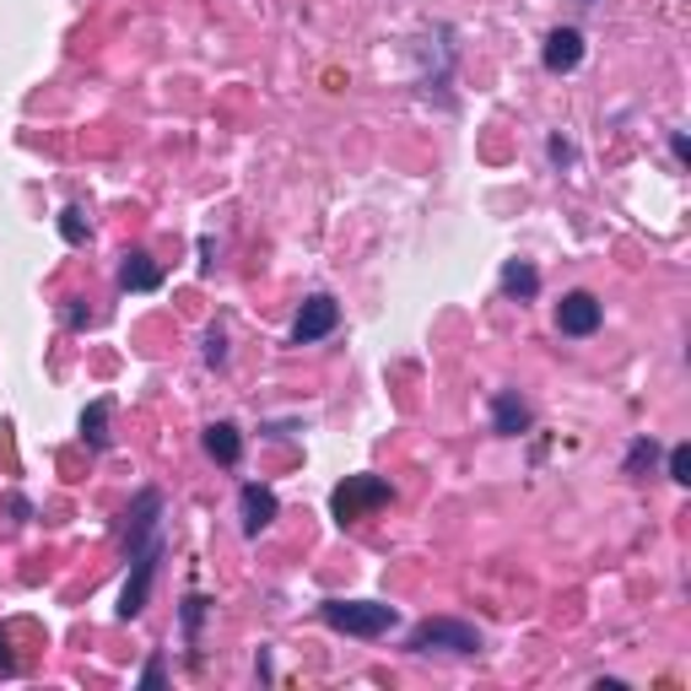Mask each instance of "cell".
Here are the masks:
<instances>
[{"mask_svg": "<svg viewBox=\"0 0 691 691\" xmlns=\"http://www.w3.org/2000/svg\"><path fill=\"white\" fill-rule=\"evenodd\" d=\"M108 416H114L108 400H93V405L82 411V438H87L93 448H108Z\"/></svg>", "mask_w": 691, "mask_h": 691, "instance_id": "5bb4252c", "label": "cell"}, {"mask_svg": "<svg viewBox=\"0 0 691 691\" xmlns=\"http://www.w3.org/2000/svg\"><path fill=\"white\" fill-rule=\"evenodd\" d=\"M157 562H162V541L141 545V551L130 556V578H125V594H119V616H125V621H136V616L147 610L151 578H157Z\"/></svg>", "mask_w": 691, "mask_h": 691, "instance_id": "277c9868", "label": "cell"}, {"mask_svg": "<svg viewBox=\"0 0 691 691\" xmlns=\"http://www.w3.org/2000/svg\"><path fill=\"white\" fill-rule=\"evenodd\" d=\"M205 454H211L216 465H238V454H244L238 427H233V422H211V427H205Z\"/></svg>", "mask_w": 691, "mask_h": 691, "instance_id": "7c38bea8", "label": "cell"}, {"mask_svg": "<svg viewBox=\"0 0 691 691\" xmlns=\"http://www.w3.org/2000/svg\"><path fill=\"white\" fill-rule=\"evenodd\" d=\"M200 621H205V599H200V594H190V599H184V632H190V638L200 632Z\"/></svg>", "mask_w": 691, "mask_h": 691, "instance_id": "ac0fdd59", "label": "cell"}, {"mask_svg": "<svg viewBox=\"0 0 691 691\" xmlns=\"http://www.w3.org/2000/svg\"><path fill=\"white\" fill-rule=\"evenodd\" d=\"M87 233H93L87 211H82V205H71V211L60 216V238H65V244H87Z\"/></svg>", "mask_w": 691, "mask_h": 691, "instance_id": "9a60e30c", "label": "cell"}, {"mask_svg": "<svg viewBox=\"0 0 691 691\" xmlns=\"http://www.w3.org/2000/svg\"><path fill=\"white\" fill-rule=\"evenodd\" d=\"M336 319H341V308H336V297L313 293V297H308V302H302V313H297V325H293V341H297V346H313V341H325V336L336 330Z\"/></svg>", "mask_w": 691, "mask_h": 691, "instance_id": "8992f818", "label": "cell"}, {"mask_svg": "<svg viewBox=\"0 0 691 691\" xmlns=\"http://www.w3.org/2000/svg\"><path fill=\"white\" fill-rule=\"evenodd\" d=\"M157 519H162V492L157 487H141L136 502H130V530H125V551L136 556L141 545L157 541Z\"/></svg>", "mask_w": 691, "mask_h": 691, "instance_id": "5b68a950", "label": "cell"}, {"mask_svg": "<svg viewBox=\"0 0 691 691\" xmlns=\"http://www.w3.org/2000/svg\"><path fill=\"white\" fill-rule=\"evenodd\" d=\"M319 616H325V627H336L346 638H384L400 621V610L384 599H325Z\"/></svg>", "mask_w": 691, "mask_h": 691, "instance_id": "6da1fadb", "label": "cell"}, {"mask_svg": "<svg viewBox=\"0 0 691 691\" xmlns=\"http://www.w3.org/2000/svg\"><path fill=\"white\" fill-rule=\"evenodd\" d=\"M238 508H244V535L270 530V524H276V513H281V502H276V492H270V487H244Z\"/></svg>", "mask_w": 691, "mask_h": 691, "instance_id": "9c48e42d", "label": "cell"}, {"mask_svg": "<svg viewBox=\"0 0 691 691\" xmlns=\"http://www.w3.org/2000/svg\"><path fill=\"white\" fill-rule=\"evenodd\" d=\"M119 287H125V293H157V287H162V270H157V259H151L147 248H130V254H125Z\"/></svg>", "mask_w": 691, "mask_h": 691, "instance_id": "30bf717a", "label": "cell"}, {"mask_svg": "<svg viewBox=\"0 0 691 691\" xmlns=\"http://www.w3.org/2000/svg\"><path fill=\"white\" fill-rule=\"evenodd\" d=\"M390 481H379V476H346L341 487L330 492V513L341 519V524H357L362 513H373V508H384L390 502Z\"/></svg>", "mask_w": 691, "mask_h": 691, "instance_id": "7a4b0ae2", "label": "cell"}, {"mask_svg": "<svg viewBox=\"0 0 691 691\" xmlns=\"http://www.w3.org/2000/svg\"><path fill=\"white\" fill-rule=\"evenodd\" d=\"M551 162H556V168H567V162H573V147H567V141H562V136H551Z\"/></svg>", "mask_w": 691, "mask_h": 691, "instance_id": "ffe728a7", "label": "cell"}, {"mask_svg": "<svg viewBox=\"0 0 691 691\" xmlns=\"http://www.w3.org/2000/svg\"><path fill=\"white\" fill-rule=\"evenodd\" d=\"M541 60H545V71H551V76L578 71V60H584V33H578V28H556V33L545 39Z\"/></svg>", "mask_w": 691, "mask_h": 691, "instance_id": "ba28073f", "label": "cell"}, {"mask_svg": "<svg viewBox=\"0 0 691 691\" xmlns=\"http://www.w3.org/2000/svg\"><path fill=\"white\" fill-rule=\"evenodd\" d=\"M599 297L594 293H567L562 302H556V330L562 336H594L599 330Z\"/></svg>", "mask_w": 691, "mask_h": 691, "instance_id": "52a82bcc", "label": "cell"}, {"mask_svg": "<svg viewBox=\"0 0 691 691\" xmlns=\"http://www.w3.org/2000/svg\"><path fill=\"white\" fill-rule=\"evenodd\" d=\"M141 687H162V659H151L147 670H141Z\"/></svg>", "mask_w": 691, "mask_h": 691, "instance_id": "44dd1931", "label": "cell"}, {"mask_svg": "<svg viewBox=\"0 0 691 691\" xmlns=\"http://www.w3.org/2000/svg\"><path fill=\"white\" fill-rule=\"evenodd\" d=\"M502 293L519 297V302H530V297L541 293V270L524 265V259H508V265H502Z\"/></svg>", "mask_w": 691, "mask_h": 691, "instance_id": "4fadbf2b", "label": "cell"}, {"mask_svg": "<svg viewBox=\"0 0 691 691\" xmlns=\"http://www.w3.org/2000/svg\"><path fill=\"white\" fill-rule=\"evenodd\" d=\"M205 362H211V368H222V362H227V336H222V330H211V336H205Z\"/></svg>", "mask_w": 691, "mask_h": 691, "instance_id": "d6986e66", "label": "cell"}, {"mask_svg": "<svg viewBox=\"0 0 691 691\" xmlns=\"http://www.w3.org/2000/svg\"><path fill=\"white\" fill-rule=\"evenodd\" d=\"M642 465H653V438H638L632 454H627V476H638Z\"/></svg>", "mask_w": 691, "mask_h": 691, "instance_id": "e0dca14e", "label": "cell"}, {"mask_svg": "<svg viewBox=\"0 0 691 691\" xmlns=\"http://www.w3.org/2000/svg\"><path fill=\"white\" fill-rule=\"evenodd\" d=\"M411 648L416 653H476L481 648V632L470 621H454V616H427L416 632H411Z\"/></svg>", "mask_w": 691, "mask_h": 691, "instance_id": "3957f363", "label": "cell"}, {"mask_svg": "<svg viewBox=\"0 0 691 691\" xmlns=\"http://www.w3.org/2000/svg\"><path fill=\"white\" fill-rule=\"evenodd\" d=\"M670 481H681V487L691 481V444H676V448H670Z\"/></svg>", "mask_w": 691, "mask_h": 691, "instance_id": "2e32d148", "label": "cell"}, {"mask_svg": "<svg viewBox=\"0 0 691 691\" xmlns=\"http://www.w3.org/2000/svg\"><path fill=\"white\" fill-rule=\"evenodd\" d=\"M17 670V659H11V648H6V632H0V676H11Z\"/></svg>", "mask_w": 691, "mask_h": 691, "instance_id": "7402d4cb", "label": "cell"}, {"mask_svg": "<svg viewBox=\"0 0 691 691\" xmlns=\"http://www.w3.org/2000/svg\"><path fill=\"white\" fill-rule=\"evenodd\" d=\"M492 422H497V433H508V438L530 433V405L519 400V390H497L492 395Z\"/></svg>", "mask_w": 691, "mask_h": 691, "instance_id": "8fae6325", "label": "cell"}]
</instances>
